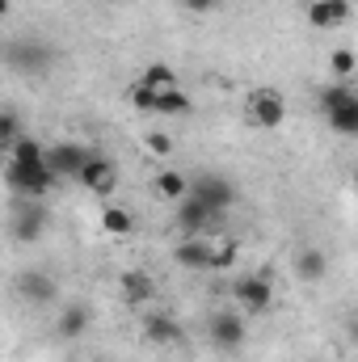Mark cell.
Masks as SVG:
<instances>
[{"mask_svg":"<svg viewBox=\"0 0 358 362\" xmlns=\"http://www.w3.org/2000/svg\"><path fill=\"white\" fill-rule=\"evenodd\" d=\"M321 114L337 135L358 139V89L350 81H333L329 89H321Z\"/></svg>","mask_w":358,"mask_h":362,"instance_id":"1","label":"cell"},{"mask_svg":"<svg viewBox=\"0 0 358 362\" xmlns=\"http://www.w3.org/2000/svg\"><path fill=\"white\" fill-rule=\"evenodd\" d=\"M207 337H211L215 350L236 354V350L249 341V316H245L241 308H219V312H211V320H207Z\"/></svg>","mask_w":358,"mask_h":362,"instance_id":"2","label":"cell"},{"mask_svg":"<svg viewBox=\"0 0 358 362\" xmlns=\"http://www.w3.org/2000/svg\"><path fill=\"white\" fill-rule=\"evenodd\" d=\"M4 181H8V189L13 194H25L30 202L34 198H47L51 189H55V169L42 160V165H21V160H8V169H4Z\"/></svg>","mask_w":358,"mask_h":362,"instance_id":"3","label":"cell"},{"mask_svg":"<svg viewBox=\"0 0 358 362\" xmlns=\"http://www.w3.org/2000/svg\"><path fill=\"white\" fill-rule=\"evenodd\" d=\"M245 122L258 127V131H278L287 122V97L278 89H253L245 97Z\"/></svg>","mask_w":358,"mask_h":362,"instance_id":"4","label":"cell"},{"mask_svg":"<svg viewBox=\"0 0 358 362\" xmlns=\"http://www.w3.org/2000/svg\"><path fill=\"white\" fill-rule=\"evenodd\" d=\"M232 299H236V308L245 316H262L274 303V278L270 274H245V278H236L232 282Z\"/></svg>","mask_w":358,"mask_h":362,"instance_id":"5","label":"cell"},{"mask_svg":"<svg viewBox=\"0 0 358 362\" xmlns=\"http://www.w3.org/2000/svg\"><path fill=\"white\" fill-rule=\"evenodd\" d=\"M89 148H85V144H51V148H47V165H51V169H55V177L64 181H76L81 177V169H85V165H89Z\"/></svg>","mask_w":358,"mask_h":362,"instance_id":"6","label":"cell"},{"mask_svg":"<svg viewBox=\"0 0 358 362\" xmlns=\"http://www.w3.org/2000/svg\"><path fill=\"white\" fill-rule=\"evenodd\" d=\"M190 194H198L215 215H224L232 202H236V185L224 177V173H202V177H194V189Z\"/></svg>","mask_w":358,"mask_h":362,"instance_id":"7","label":"cell"},{"mask_svg":"<svg viewBox=\"0 0 358 362\" xmlns=\"http://www.w3.org/2000/svg\"><path fill=\"white\" fill-rule=\"evenodd\" d=\"M144 337L152 341V346H185V329H181V320L173 312H148L144 316Z\"/></svg>","mask_w":358,"mask_h":362,"instance_id":"8","label":"cell"},{"mask_svg":"<svg viewBox=\"0 0 358 362\" xmlns=\"http://www.w3.org/2000/svg\"><path fill=\"white\" fill-rule=\"evenodd\" d=\"M304 21L312 30H337L350 21V0H308L304 4Z\"/></svg>","mask_w":358,"mask_h":362,"instance_id":"9","label":"cell"},{"mask_svg":"<svg viewBox=\"0 0 358 362\" xmlns=\"http://www.w3.org/2000/svg\"><path fill=\"white\" fill-rule=\"evenodd\" d=\"M81 185L97 194V198H105V194H114V185H118V165L110 160V156H89V165L81 169Z\"/></svg>","mask_w":358,"mask_h":362,"instance_id":"10","label":"cell"},{"mask_svg":"<svg viewBox=\"0 0 358 362\" xmlns=\"http://www.w3.org/2000/svg\"><path fill=\"white\" fill-rule=\"evenodd\" d=\"M211 219H219V215H215L198 194H185L178 202V228L185 236H207V223H211Z\"/></svg>","mask_w":358,"mask_h":362,"instance_id":"11","label":"cell"},{"mask_svg":"<svg viewBox=\"0 0 358 362\" xmlns=\"http://www.w3.org/2000/svg\"><path fill=\"white\" fill-rule=\"evenodd\" d=\"M118 295H122L127 308H148V303L156 299V282H152L148 270H122V278H118Z\"/></svg>","mask_w":358,"mask_h":362,"instance_id":"12","label":"cell"},{"mask_svg":"<svg viewBox=\"0 0 358 362\" xmlns=\"http://www.w3.org/2000/svg\"><path fill=\"white\" fill-rule=\"evenodd\" d=\"M8 64L21 72H47L51 68V47L47 42H13L8 47Z\"/></svg>","mask_w":358,"mask_h":362,"instance_id":"13","label":"cell"},{"mask_svg":"<svg viewBox=\"0 0 358 362\" xmlns=\"http://www.w3.org/2000/svg\"><path fill=\"white\" fill-rule=\"evenodd\" d=\"M173 257H178L181 270H211V236H181Z\"/></svg>","mask_w":358,"mask_h":362,"instance_id":"14","label":"cell"},{"mask_svg":"<svg viewBox=\"0 0 358 362\" xmlns=\"http://www.w3.org/2000/svg\"><path fill=\"white\" fill-rule=\"evenodd\" d=\"M152 189H156V198H165V202H181V198L194 189V181L185 177L181 169H161V173L152 177Z\"/></svg>","mask_w":358,"mask_h":362,"instance_id":"15","label":"cell"},{"mask_svg":"<svg viewBox=\"0 0 358 362\" xmlns=\"http://www.w3.org/2000/svg\"><path fill=\"white\" fill-rule=\"evenodd\" d=\"M85 329H89V308H85V303H68V308L59 312V320H55V333H59L64 341H76Z\"/></svg>","mask_w":358,"mask_h":362,"instance_id":"16","label":"cell"},{"mask_svg":"<svg viewBox=\"0 0 358 362\" xmlns=\"http://www.w3.org/2000/svg\"><path fill=\"white\" fill-rule=\"evenodd\" d=\"M325 270H329V262H325V253H321V249H312V245H308V249H299V253H295V274H299L304 282H321Z\"/></svg>","mask_w":358,"mask_h":362,"instance_id":"17","label":"cell"},{"mask_svg":"<svg viewBox=\"0 0 358 362\" xmlns=\"http://www.w3.org/2000/svg\"><path fill=\"white\" fill-rule=\"evenodd\" d=\"M139 85H148L152 93H169V89H178V72L169 68V64H148L139 76H135Z\"/></svg>","mask_w":358,"mask_h":362,"instance_id":"18","label":"cell"},{"mask_svg":"<svg viewBox=\"0 0 358 362\" xmlns=\"http://www.w3.org/2000/svg\"><path fill=\"white\" fill-rule=\"evenodd\" d=\"M101 232H110V236H131V232H135V215L122 211V206H101Z\"/></svg>","mask_w":358,"mask_h":362,"instance_id":"19","label":"cell"},{"mask_svg":"<svg viewBox=\"0 0 358 362\" xmlns=\"http://www.w3.org/2000/svg\"><path fill=\"white\" fill-rule=\"evenodd\" d=\"M236 253H241V245L232 240V236H219V240H211V274H224L236 266Z\"/></svg>","mask_w":358,"mask_h":362,"instance_id":"20","label":"cell"},{"mask_svg":"<svg viewBox=\"0 0 358 362\" xmlns=\"http://www.w3.org/2000/svg\"><path fill=\"white\" fill-rule=\"evenodd\" d=\"M190 110H194V101H190L181 89L156 93V114H165V118H185Z\"/></svg>","mask_w":358,"mask_h":362,"instance_id":"21","label":"cell"},{"mask_svg":"<svg viewBox=\"0 0 358 362\" xmlns=\"http://www.w3.org/2000/svg\"><path fill=\"white\" fill-rule=\"evenodd\" d=\"M329 72H333V81H354L358 76V55L350 51V47L329 51Z\"/></svg>","mask_w":358,"mask_h":362,"instance_id":"22","label":"cell"},{"mask_svg":"<svg viewBox=\"0 0 358 362\" xmlns=\"http://www.w3.org/2000/svg\"><path fill=\"white\" fill-rule=\"evenodd\" d=\"M13 236H17V240H38V236H42V211H38V206H25V211L13 219Z\"/></svg>","mask_w":358,"mask_h":362,"instance_id":"23","label":"cell"},{"mask_svg":"<svg viewBox=\"0 0 358 362\" xmlns=\"http://www.w3.org/2000/svg\"><path fill=\"white\" fill-rule=\"evenodd\" d=\"M8 160H21V165H42V160H47V144H38V139L21 135V139H17V148L8 152Z\"/></svg>","mask_w":358,"mask_h":362,"instance_id":"24","label":"cell"},{"mask_svg":"<svg viewBox=\"0 0 358 362\" xmlns=\"http://www.w3.org/2000/svg\"><path fill=\"white\" fill-rule=\"evenodd\" d=\"M21 295L34 299V303H47V299L55 295V286H51L47 274H25V278H21Z\"/></svg>","mask_w":358,"mask_h":362,"instance_id":"25","label":"cell"},{"mask_svg":"<svg viewBox=\"0 0 358 362\" xmlns=\"http://www.w3.org/2000/svg\"><path fill=\"white\" fill-rule=\"evenodd\" d=\"M127 101H131V105H135L139 114H156V93L148 89V85H139V81H135V85L127 89Z\"/></svg>","mask_w":358,"mask_h":362,"instance_id":"26","label":"cell"},{"mask_svg":"<svg viewBox=\"0 0 358 362\" xmlns=\"http://www.w3.org/2000/svg\"><path fill=\"white\" fill-rule=\"evenodd\" d=\"M144 148H148L156 160H169V156H173V135H165V131H152V135H144Z\"/></svg>","mask_w":358,"mask_h":362,"instance_id":"27","label":"cell"},{"mask_svg":"<svg viewBox=\"0 0 358 362\" xmlns=\"http://www.w3.org/2000/svg\"><path fill=\"white\" fill-rule=\"evenodd\" d=\"M17 139H21V127H17V114L8 110V114L0 118V148H4V152H13V148H17Z\"/></svg>","mask_w":358,"mask_h":362,"instance_id":"28","label":"cell"},{"mask_svg":"<svg viewBox=\"0 0 358 362\" xmlns=\"http://www.w3.org/2000/svg\"><path fill=\"white\" fill-rule=\"evenodd\" d=\"M181 8H185L190 17H207V13L219 8V0H181Z\"/></svg>","mask_w":358,"mask_h":362,"instance_id":"29","label":"cell"},{"mask_svg":"<svg viewBox=\"0 0 358 362\" xmlns=\"http://www.w3.org/2000/svg\"><path fill=\"white\" fill-rule=\"evenodd\" d=\"M101 4H122V0H101Z\"/></svg>","mask_w":358,"mask_h":362,"instance_id":"30","label":"cell"},{"mask_svg":"<svg viewBox=\"0 0 358 362\" xmlns=\"http://www.w3.org/2000/svg\"><path fill=\"white\" fill-rule=\"evenodd\" d=\"M354 177H358V173H354Z\"/></svg>","mask_w":358,"mask_h":362,"instance_id":"31","label":"cell"}]
</instances>
